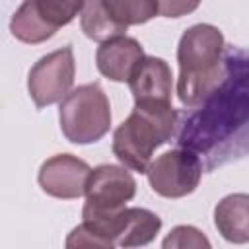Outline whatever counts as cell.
<instances>
[{"label":"cell","instance_id":"1","mask_svg":"<svg viewBox=\"0 0 249 249\" xmlns=\"http://www.w3.org/2000/svg\"><path fill=\"white\" fill-rule=\"evenodd\" d=\"M226 74L212 93L191 107L193 113L185 117L177 132V144L193 152L210 154L208 167L226 161L228 144H233L231 158H235V144H243L245 154V126H249V51H224Z\"/></svg>","mask_w":249,"mask_h":249},{"label":"cell","instance_id":"2","mask_svg":"<svg viewBox=\"0 0 249 249\" xmlns=\"http://www.w3.org/2000/svg\"><path fill=\"white\" fill-rule=\"evenodd\" d=\"M226 43L216 25H191L179 39L177 97L185 107L204 101L226 74Z\"/></svg>","mask_w":249,"mask_h":249},{"label":"cell","instance_id":"3","mask_svg":"<svg viewBox=\"0 0 249 249\" xmlns=\"http://www.w3.org/2000/svg\"><path fill=\"white\" fill-rule=\"evenodd\" d=\"M179 113L173 105L134 103L132 113L117 126L113 134V154L128 169L146 173L152 154L175 136Z\"/></svg>","mask_w":249,"mask_h":249},{"label":"cell","instance_id":"4","mask_svg":"<svg viewBox=\"0 0 249 249\" xmlns=\"http://www.w3.org/2000/svg\"><path fill=\"white\" fill-rule=\"evenodd\" d=\"M60 130L72 144L101 140L111 128V105L99 84H84L72 89L58 107Z\"/></svg>","mask_w":249,"mask_h":249},{"label":"cell","instance_id":"5","mask_svg":"<svg viewBox=\"0 0 249 249\" xmlns=\"http://www.w3.org/2000/svg\"><path fill=\"white\" fill-rule=\"evenodd\" d=\"M148 183L152 191L165 198L191 195L202 177V161L189 148L167 150L148 165Z\"/></svg>","mask_w":249,"mask_h":249},{"label":"cell","instance_id":"6","mask_svg":"<svg viewBox=\"0 0 249 249\" xmlns=\"http://www.w3.org/2000/svg\"><path fill=\"white\" fill-rule=\"evenodd\" d=\"M76 60L70 45L41 56L29 70L27 91L37 109L62 101L74 84Z\"/></svg>","mask_w":249,"mask_h":249},{"label":"cell","instance_id":"7","mask_svg":"<svg viewBox=\"0 0 249 249\" xmlns=\"http://www.w3.org/2000/svg\"><path fill=\"white\" fill-rule=\"evenodd\" d=\"M136 195L134 177L121 165L103 163L91 169L88 189H86V204L82 210L89 212H117L126 206Z\"/></svg>","mask_w":249,"mask_h":249},{"label":"cell","instance_id":"8","mask_svg":"<svg viewBox=\"0 0 249 249\" xmlns=\"http://www.w3.org/2000/svg\"><path fill=\"white\" fill-rule=\"evenodd\" d=\"M89 175L91 167L84 160L72 154H56L43 161L37 181L49 196L72 200L86 195Z\"/></svg>","mask_w":249,"mask_h":249},{"label":"cell","instance_id":"9","mask_svg":"<svg viewBox=\"0 0 249 249\" xmlns=\"http://www.w3.org/2000/svg\"><path fill=\"white\" fill-rule=\"evenodd\" d=\"M134 103L169 105L173 93V76L169 64L160 56H144L128 80Z\"/></svg>","mask_w":249,"mask_h":249},{"label":"cell","instance_id":"10","mask_svg":"<svg viewBox=\"0 0 249 249\" xmlns=\"http://www.w3.org/2000/svg\"><path fill=\"white\" fill-rule=\"evenodd\" d=\"M144 49L134 37H113L103 41L95 53L97 70L113 82H128L144 58Z\"/></svg>","mask_w":249,"mask_h":249},{"label":"cell","instance_id":"11","mask_svg":"<svg viewBox=\"0 0 249 249\" xmlns=\"http://www.w3.org/2000/svg\"><path fill=\"white\" fill-rule=\"evenodd\" d=\"M214 226L230 243H249V195L233 193L214 208Z\"/></svg>","mask_w":249,"mask_h":249},{"label":"cell","instance_id":"12","mask_svg":"<svg viewBox=\"0 0 249 249\" xmlns=\"http://www.w3.org/2000/svg\"><path fill=\"white\" fill-rule=\"evenodd\" d=\"M161 230V218L148 208H123L117 224V247H142L154 241Z\"/></svg>","mask_w":249,"mask_h":249},{"label":"cell","instance_id":"13","mask_svg":"<svg viewBox=\"0 0 249 249\" xmlns=\"http://www.w3.org/2000/svg\"><path fill=\"white\" fill-rule=\"evenodd\" d=\"M10 31L18 41L27 45L43 43L56 33V29L43 19L37 8V0H23L19 4L10 19Z\"/></svg>","mask_w":249,"mask_h":249},{"label":"cell","instance_id":"14","mask_svg":"<svg viewBox=\"0 0 249 249\" xmlns=\"http://www.w3.org/2000/svg\"><path fill=\"white\" fill-rule=\"evenodd\" d=\"M80 27L88 39L97 43H103L126 33V25L119 23L109 14L103 0H86V6L80 14Z\"/></svg>","mask_w":249,"mask_h":249},{"label":"cell","instance_id":"15","mask_svg":"<svg viewBox=\"0 0 249 249\" xmlns=\"http://www.w3.org/2000/svg\"><path fill=\"white\" fill-rule=\"evenodd\" d=\"M109 14L123 25H142L160 14L158 0H103Z\"/></svg>","mask_w":249,"mask_h":249},{"label":"cell","instance_id":"16","mask_svg":"<svg viewBox=\"0 0 249 249\" xmlns=\"http://www.w3.org/2000/svg\"><path fill=\"white\" fill-rule=\"evenodd\" d=\"M86 0H37V8L43 19L54 29L68 25L78 14H82Z\"/></svg>","mask_w":249,"mask_h":249},{"label":"cell","instance_id":"17","mask_svg":"<svg viewBox=\"0 0 249 249\" xmlns=\"http://www.w3.org/2000/svg\"><path fill=\"white\" fill-rule=\"evenodd\" d=\"M163 249H173V247H179V249H185V247H196V249H208L210 247V241L206 239V235L196 230L195 226H177L169 231V235L163 239L161 243Z\"/></svg>","mask_w":249,"mask_h":249},{"label":"cell","instance_id":"18","mask_svg":"<svg viewBox=\"0 0 249 249\" xmlns=\"http://www.w3.org/2000/svg\"><path fill=\"white\" fill-rule=\"evenodd\" d=\"M202 0H158L160 16L163 18H181L195 12Z\"/></svg>","mask_w":249,"mask_h":249}]
</instances>
